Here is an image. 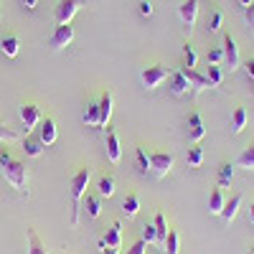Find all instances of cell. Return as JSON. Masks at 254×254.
Masks as SVG:
<instances>
[{
	"instance_id": "21",
	"label": "cell",
	"mask_w": 254,
	"mask_h": 254,
	"mask_svg": "<svg viewBox=\"0 0 254 254\" xmlns=\"http://www.w3.org/2000/svg\"><path fill=\"white\" fill-rule=\"evenodd\" d=\"M18 49H20V41L15 36H5L3 41H0V51H3L8 59H15L18 56Z\"/></svg>"
},
{
	"instance_id": "30",
	"label": "cell",
	"mask_w": 254,
	"mask_h": 254,
	"mask_svg": "<svg viewBox=\"0 0 254 254\" xmlns=\"http://www.w3.org/2000/svg\"><path fill=\"white\" fill-rule=\"evenodd\" d=\"M122 211H125V214L127 216H137V211H140V198L135 196V193H130V196H127L125 201H122Z\"/></svg>"
},
{
	"instance_id": "47",
	"label": "cell",
	"mask_w": 254,
	"mask_h": 254,
	"mask_svg": "<svg viewBox=\"0 0 254 254\" xmlns=\"http://www.w3.org/2000/svg\"><path fill=\"white\" fill-rule=\"evenodd\" d=\"M249 254H254V247H249Z\"/></svg>"
},
{
	"instance_id": "6",
	"label": "cell",
	"mask_w": 254,
	"mask_h": 254,
	"mask_svg": "<svg viewBox=\"0 0 254 254\" xmlns=\"http://www.w3.org/2000/svg\"><path fill=\"white\" fill-rule=\"evenodd\" d=\"M18 115H20V122L26 125V130H33L36 125H41V120H44V115H41V107L38 104H20V110H18Z\"/></svg>"
},
{
	"instance_id": "12",
	"label": "cell",
	"mask_w": 254,
	"mask_h": 254,
	"mask_svg": "<svg viewBox=\"0 0 254 254\" xmlns=\"http://www.w3.org/2000/svg\"><path fill=\"white\" fill-rule=\"evenodd\" d=\"M104 147H107V158L112 163H120L122 160V147H120V137L117 132L112 130V127L107 125V142H104Z\"/></svg>"
},
{
	"instance_id": "37",
	"label": "cell",
	"mask_w": 254,
	"mask_h": 254,
	"mask_svg": "<svg viewBox=\"0 0 254 254\" xmlns=\"http://www.w3.org/2000/svg\"><path fill=\"white\" fill-rule=\"evenodd\" d=\"M142 242L145 244H155V224H145L142 226Z\"/></svg>"
},
{
	"instance_id": "5",
	"label": "cell",
	"mask_w": 254,
	"mask_h": 254,
	"mask_svg": "<svg viewBox=\"0 0 254 254\" xmlns=\"http://www.w3.org/2000/svg\"><path fill=\"white\" fill-rule=\"evenodd\" d=\"M173 155L171 153H153L150 155V171L155 173V178H165L173 171Z\"/></svg>"
},
{
	"instance_id": "3",
	"label": "cell",
	"mask_w": 254,
	"mask_h": 254,
	"mask_svg": "<svg viewBox=\"0 0 254 254\" xmlns=\"http://www.w3.org/2000/svg\"><path fill=\"white\" fill-rule=\"evenodd\" d=\"M168 71L165 66H160V64H153V66H145L142 69V74H140V79H142V87L147 89V92H153V89H158L160 84L168 79Z\"/></svg>"
},
{
	"instance_id": "26",
	"label": "cell",
	"mask_w": 254,
	"mask_h": 254,
	"mask_svg": "<svg viewBox=\"0 0 254 254\" xmlns=\"http://www.w3.org/2000/svg\"><path fill=\"white\" fill-rule=\"evenodd\" d=\"M231 181H234V165H231V163H221L219 165V186L229 188Z\"/></svg>"
},
{
	"instance_id": "19",
	"label": "cell",
	"mask_w": 254,
	"mask_h": 254,
	"mask_svg": "<svg viewBox=\"0 0 254 254\" xmlns=\"http://www.w3.org/2000/svg\"><path fill=\"white\" fill-rule=\"evenodd\" d=\"M183 71H186V76H188V81H190V89L201 92V89L211 87V84H208V79H206V74H198L196 69H183Z\"/></svg>"
},
{
	"instance_id": "4",
	"label": "cell",
	"mask_w": 254,
	"mask_h": 254,
	"mask_svg": "<svg viewBox=\"0 0 254 254\" xmlns=\"http://www.w3.org/2000/svg\"><path fill=\"white\" fill-rule=\"evenodd\" d=\"M81 8V0H59V5H56V26H66L71 23V18L76 15V10Z\"/></svg>"
},
{
	"instance_id": "25",
	"label": "cell",
	"mask_w": 254,
	"mask_h": 254,
	"mask_svg": "<svg viewBox=\"0 0 254 254\" xmlns=\"http://www.w3.org/2000/svg\"><path fill=\"white\" fill-rule=\"evenodd\" d=\"M97 190H99V196L102 198H110V196H115V178L112 176H102L99 178V183H97Z\"/></svg>"
},
{
	"instance_id": "1",
	"label": "cell",
	"mask_w": 254,
	"mask_h": 254,
	"mask_svg": "<svg viewBox=\"0 0 254 254\" xmlns=\"http://www.w3.org/2000/svg\"><path fill=\"white\" fill-rule=\"evenodd\" d=\"M0 168H3L5 181H8L15 190H20V193H23V190H26V181H28L26 165L20 163V160H15V158L5 150V147H0Z\"/></svg>"
},
{
	"instance_id": "17",
	"label": "cell",
	"mask_w": 254,
	"mask_h": 254,
	"mask_svg": "<svg viewBox=\"0 0 254 254\" xmlns=\"http://www.w3.org/2000/svg\"><path fill=\"white\" fill-rule=\"evenodd\" d=\"M239 206H242V196H239V193H237V196H231V198L224 203L221 219H224V221H234V219H237V211H239Z\"/></svg>"
},
{
	"instance_id": "27",
	"label": "cell",
	"mask_w": 254,
	"mask_h": 254,
	"mask_svg": "<svg viewBox=\"0 0 254 254\" xmlns=\"http://www.w3.org/2000/svg\"><path fill=\"white\" fill-rule=\"evenodd\" d=\"M221 26H224V13L216 8V10H211V15L206 18V31H211V33H216V31H221Z\"/></svg>"
},
{
	"instance_id": "39",
	"label": "cell",
	"mask_w": 254,
	"mask_h": 254,
	"mask_svg": "<svg viewBox=\"0 0 254 254\" xmlns=\"http://www.w3.org/2000/svg\"><path fill=\"white\" fill-rule=\"evenodd\" d=\"M127 254H145V242L140 239V242H135L130 249H127Z\"/></svg>"
},
{
	"instance_id": "9",
	"label": "cell",
	"mask_w": 254,
	"mask_h": 254,
	"mask_svg": "<svg viewBox=\"0 0 254 254\" xmlns=\"http://www.w3.org/2000/svg\"><path fill=\"white\" fill-rule=\"evenodd\" d=\"M74 41V26H56V31H54V36H51V49H64V46H69Z\"/></svg>"
},
{
	"instance_id": "45",
	"label": "cell",
	"mask_w": 254,
	"mask_h": 254,
	"mask_svg": "<svg viewBox=\"0 0 254 254\" xmlns=\"http://www.w3.org/2000/svg\"><path fill=\"white\" fill-rule=\"evenodd\" d=\"M249 219H252V224H254V203L249 206Z\"/></svg>"
},
{
	"instance_id": "46",
	"label": "cell",
	"mask_w": 254,
	"mask_h": 254,
	"mask_svg": "<svg viewBox=\"0 0 254 254\" xmlns=\"http://www.w3.org/2000/svg\"><path fill=\"white\" fill-rule=\"evenodd\" d=\"M239 3H242L244 8H249V5H252V0H239Z\"/></svg>"
},
{
	"instance_id": "28",
	"label": "cell",
	"mask_w": 254,
	"mask_h": 254,
	"mask_svg": "<svg viewBox=\"0 0 254 254\" xmlns=\"http://www.w3.org/2000/svg\"><path fill=\"white\" fill-rule=\"evenodd\" d=\"M206 79H208L211 87H221V81H224V71H221V66H216V64H208Z\"/></svg>"
},
{
	"instance_id": "7",
	"label": "cell",
	"mask_w": 254,
	"mask_h": 254,
	"mask_svg": "<svg viewBox=\"0 0 254 254\" xmlns=\"http://www.w3.org/2000/svg\"><path fill=\"white\" fill-rule=\"evenodd\" d=\"M224 61L229 64V71H234L239 66V46H237V38L231 33L224 36Z\"/></svg>"
},
{
	"instance_id": "18",
	"label": "cell",
	"mask_w": 254,
	"mask_h": 254,
	"mask_svg": "<svg viewBox=\"0 0 254 254\" xmlns=\"http://www.w3.org/2000/svg\"><path fill=\"white\" fill-rule=\"evenodd\" d=\"M26 234H28V244H31V247H28V254H49L44 239L36 234V229H26Z\"/></svg>"
},
{
	"instance_id": "42",
	"label": "cell",
	"mask_w": 254,
	"mask_h": 254,
	"mask_svg": "<svg viewBox=\"0 0 254 254\" xmlns=\"http://www.w3.org/2000/svg\"><path fill=\"white\" fill-rule=\"evenodd\" d=\"M244 69H247L249 79H254V59H247V64H244Z\"/></svg>"
},
{
	"instance_id": "22",
	"label": "cell",
	"mask_w": 254,
	"mask_h": 254,
	"mask_svg": "<svg viewBox=\"0 0 254 254\" xmlns=\"http://www.w3.org/2000/svg\"><path fill=\"white\" fill-rule=\"evenodd\" d=\"M44 147H46V145L41 142L38 137H26V140H23V153H26L28 158H38L41 153H44Z\"/></svg>"
},
{
	"instance_id": "33",
	"label": "cell",
	"mask_w": 254,
	"mask_h": 254,
	"mask_svg": "<svg viewBox=\"0 0 254 254\" xmlns=\"http://www.w3.org/2000/svg\"><path fill=\"white\" fill-rule=\"evenodd\" d=\"M239 165L247 168V171H254V145H249V147H244V150H242Z\"/></svg>"
},
{
	"instance_id": "34",
	"label": "cell",
	"mask_w": 254,
	"mask_h": 254,
	"mask_svg": "<svg viewBox=\"0 0 254 254\" xmlns=\"http://www.w3.org/2000/svg\"><path fill=\"white\" fill-rule=\"evenodd\" d=\"M201 163H203V150H201L198 145H193L188 150V165L190 168H201Z\"/></svg>"
},
{
	"instance_id": "36",
	"label": "cell",
	"mask_w": 254,
	"mask_h": 254,
	"mask_svg": "<svg viewBox=\"0 0 254 254\" xmlns=\"http://www.w3.org/2000/svg\"><path fill=\"white\" fill-rule=\"evenodd\" d=\"M15 140H18V135L10 130L5 122H0V142H15Z\"/></svg>"
},
{
	"instance_id": "40",
	"label": "cell",
	"mask_w": 254,
	"mask_h": 254,
	"mask_svg": "<svg viewBox=\"0 0 254 254\" xmlns=\"http://www.w3.org/2000/svg\"><path fill=\"white\" fill-rule=\"evenodd\" d=\"M140 13L142 15H150L153 13V3H150V0H142V3H140Z\"/></svg>"
},
{
	"instance_id": "41",
	"label": "cell",
	"mask_w": 254,
	"mask_h": 254,
	"mask_svg": "<svg viewBox=\"0 0 254 254\" xmlns=\"http://www.w3.org/2000/svg\"><path fill=\"white\" fill-rule=\"evenodd\" d=\"M244 15H247V26H249V28H254V3L247 8V13H244Z\"/></svg>"
},
{
	"instance_id": "11",
	"label": "cell",
	"mask_w": 254,
	"mask_h": 254,
	"mask_svg": "<svg viewBox=\"0 0 254 254\" xmlns=\"http://www.w3.org/2000/svg\"><path fill=\"white\" fill-rule=\"evenodd\" d=\"M59 137V130H56V120L46 117V120H41L38 125V140L44 142V145H54Z\"/></svg>"
},
{
	"instance_id": "8",
	"label": "cell",
	"mask_w": 254,
	"mask_h": 254,
	"mask_svg": "<svg viewBox=\"0 0 254 254\" xmlns=\"http://www.w3.org/2000/svg\"><path fill=\"white\" fill-rule=\"evenodd\" d=\"M188 137L193 140V142H201L206 137V125H203V117L193 110V112H188Z\"/></svg>"
},
{
	"instance_id": "13",
	"label": "cell",
	"mask_w": 254,
	"mask_h": 254,
	"mask_svg": "<svg viewBox=\"0 0 254 254\" xmlns=\"http://www.w3.org/2000/svg\"><path fill=\"white\" fill-rule=\"evenodd\" d=\"M188 89H190V81H188L186 71H183V69L171 71V92L181 97V94H188Z\"/></svg>"
},
{
	"instance_id": "38",
	"label": "cell",
	"mask_w": 254,
	"mask_h": 254,
	"mask_svg": "<svg viewBox=\"0 0 254 254\" xmlns=\"http://www.w3.org/2000/svg\"><path fill=\"white\" fill-rule=\"evenodd\" d=\"M206 61H208V64H216V66H219V64L224 61V49H211L208 56H206Z\"/></svg>"
},
{
	"instance_id": "35",
	"label": "cell",
	"mask_w": 254,
	"mask_h": 254,
	"mask_svg": "<svg viewBox=\"0 0 254 254\" xmlns=\"http://www.w3.org/2000/svg\"><path fill=\"white\" fill-rule=\"evenodd\" d=\"M135 158H137V168H140L142 173L150 171V155H147L142 147H137V150H135Z\"/></svg>"
},
{
	"instance_id": "16",
	"label": "cell",
	"mask_w": 254,
	"mask_h": 254,
	"mask_svg": "<svg viewBox=\"0 0 254 254\" xmlns=\"http://www.w3.org/2000/svg\"><path fill=\"white\" fill-rule=\"evenodd\" d=\"M224 203H226V196H224V190H221V188H214V190H211V196H208V214H214V216H221V211H224Z\"/></svg>"
},
{
	"instance_id": "32",
	"label": "cell",
	"mask_w": 254,
	"mask_h": 254,
	"mask_svg": "<svg viewBox=\"0 0 254 254\" xmlns=\"http://www.w3.org/2000/svg\"><path fill=\"white\" fill-rule=\"evenodd\" d=\"M178 247H181V239H178V231L171 229L168 231V239H165V254H178Z\"/></svg>"
},
{
	"instance_id": "15",
	"label": "cell",
	"mask_w": 254,
	"mask_h": 254,
	"mask_svg": "<svg viewBox=\"0 0 254 254\" xmlns=\"http://www.w3.org/2000/svg\"><path fill=\"white\" fill-rule=\"evenodd\" d=\"M120 244H122V226H120V221H115L107 229V237L99 242V247H115V249H120Z\"/></svg>"
},
{
	"instance_id": "14",
	"label": "cell",
	"mask_w": 254,
	"mask_h": 254,
	"mask_svg": "<svg viewBox=\"0 0 254 254\" xmlns=\"http://www.w3.org/2000/svg\"><path fill=\"white\" fill-rule=\"evenodd\" d=\"M112 104H115L112 92H102V97H99V127L110 125V117H112Z\"/></svg>"
},
{
	"instance_id": "44",
	"label": "cell",
	"mask_w": 254,
	"mask_h": 254,
	"mask_svg": "<svg viewBox=\"0 0 254 254\" xmlns=\"http://www.w3.org/2000/svg\"><path fill=\"white\" fill-rule=\"evenodd\" d=\"M102 254H120V249H115V247H102Z\"/></svg>"
},
{
	"instance_id": "23",
	"label": "cell",
	"mask_w": 254,
	"mask_h": 254,
	"mask_svg": "<svg viewBox=\"0 0 254 254\" xmlns=\"http://www.w3.org/2000/svg\"><path fill=\"white\" fill-rule=\"evenodd\" d=\"M84 125H87V127H99V99L87 104V112H84Z\"/></svg>"
},
{
	"instance_id": "29",
	"label": "cell",
	"mask_w": 254,
	"mask_h": 254,
	"mask_svg": "<svg viewBox=\"0 0 254 254\" xmlns=\"http://www.w3.org/2000/svg\"><path fill=\"white\" fill-rule=\"evenodd\" d=\"M196 61H198L196 49L186 41V44H183V69H193V66H196Z\"/></svg>"
},
{
	"instance_id": "31",
	"label": "cell",
	"mask_w": 254,
	"mask_h": 254,
	"mask_svg": "<svg viewBox=\"0 0 254 254\" xmlns=\"http://www.w3.org/2000/svg\"><path fill=\"white\" fill-rule=\"evenodd\" d=\"M102 196H92V193H87V216L89 219H97L99 214H102V201H99Z\"/></svg>"
},
{
	"instance_id": "43",
	"label": "cell",
	"mask_w": 254,
	"mask_h": 254,
	"mask_svg": "<svg viewBox=\"0 0 254 254\" xmlns=\"http://www.w3.org/2000/svg\"><path fill=\"white\" fill-rule=\"evenodd\" d=\"M23 5H26L28 10H36V5H38V0H23Z\"/></svg>"
},
{
	"instance_id": "10",
	"label": "cell",
	"mask_w": 254,
	"mask_h": 254,
	"mask_svg": "<svg viewBox=\"0 0 254 254\" xmlns=\"http://www.w3.org/2000/svg\"><path fill=\"white\" fill-rule=\"evenodd\" d=\"M178 15L190 31V26H193L196 18H198V0H183V3L178 5Z\"/></svg>"
},
{
	"instance_id": "24",
	"label": "cell",
	"mask_w": 254,
	"mask_h": 254,
	"mask_svg": "<svg viewBox=\"0 0 254 254\" xmlns=\"http://www.w3.org/2000/svg\"><path fill=\"white\" fill-rule=\"evenodd\" d=\"M244 127H247V110H244V107H237L234 115H231V132L239 135Z\"/></svg>"
},
{
	"instance_id": "20",
	"label": "cell",
	"mask_w": 254,
	"mask_h": 254,
	"mask_svg": "<svg viewBox=\"0 0 254 254\" xmlns=\"http://www.w3.org/2000/svg\"><path fill=\"white\" fill-rule=\"evenodd\" d=\"M168 221L163 214H155V244L158 247H165V239H168Z\"/></svg>"
},
{
	"instance_id": "2",
	"label": "cell",
	"mask_w": 254,
	"mask_h": 254,
	"mask_svg": "<svg viewBox=\"0 0 254 254\" xmlns=\"http://www.w3.org/2000/svg\"><path fill=\"white\" fill-rule=\"evenodd\" d=\"M92 178V168H81L79 173L71 176V226H79V214H81V198L87 196Z\"/></svg>"
}]
</instances>
